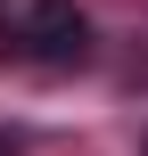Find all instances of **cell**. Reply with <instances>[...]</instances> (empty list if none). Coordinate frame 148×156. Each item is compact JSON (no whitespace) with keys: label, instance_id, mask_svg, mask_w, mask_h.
<instances>
[{"label":"cell","instance_id":"cell-1","mask_svg":"<svg viewBox=\"0 0 148 156\" xmlns=\"http://www.w3.org/2000/svg\"><path fill=\"white\" fill-rule=\"evenodd\" d=\"M8 41H16V58H33V66H82V58H91V16H82L74 0H25V8L8 16Z\"/></svg>","mask_w":148,"mask_h":156}]
</instances>
